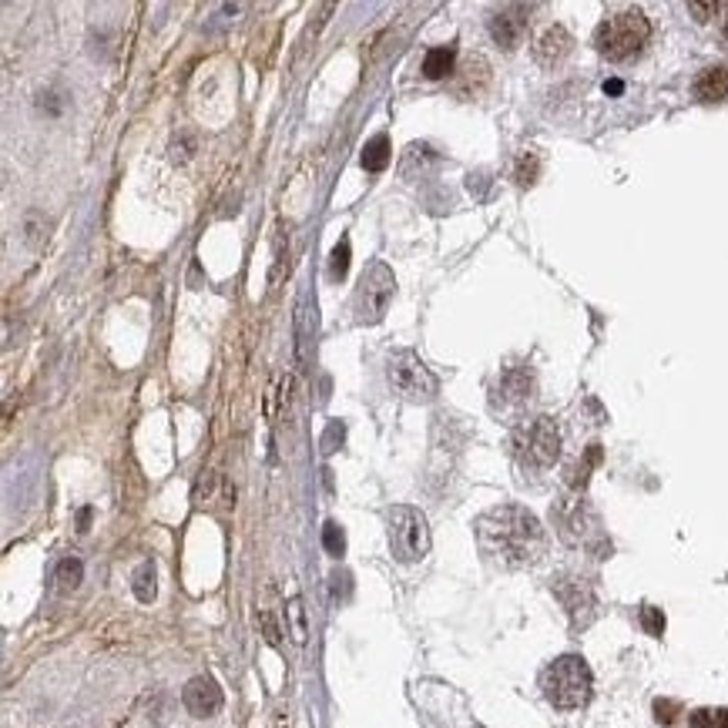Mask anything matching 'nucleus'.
<instances>
[{"label": "nucleus", "instance_id": "obj_1", "mask_svg": "<svg viewBox=\"0 0 728 728\" xmlns=\"http://www.w3.org/2000/svg\"><path fill=\"white\" fill-rule=\"evenodd\" d=\"M474 531H477L480 554L490 564L507 567V571L534 567L547 554L544 524L520 504H500L494 510H487V514H480Z\"/></svg>", "mask_w": 728, "mask_h": 728}, {"label": "nucleus", "instance_id": "obj_2", "mask_svg": "<svg viewBox=\"0 0 728 728\" xmlns=\"http://www.w3.org/2000/svg\"><path fill=\"white\" fill-rule=\"evenodd\" d=\"M541 692L554 708L574 712L584 708L594 695V675L581 655H561L541 671Z\"/></svg>", "mask_w": 728, "mask_h": 728}, {"label": "nucleus", "instance_id": "obj_3", "mask_svg": "<svg viewBox=\"0 0 728 728\" xmlns=\"http://www.w3.org/2000/svg\"><path fill=\"white\" fill-rule=\"evenodd\" d=\"M594 51L608 61H628L635 54L645 51V44L651 41V21L645 11H618L608 14L604 21L594 27Z\"/></svg>", "mask_w": 728, "mask_h": 728}, {"label": "nucleus", "instance_id": "obj_4", "mask_svg": "<svg viewBox=\"0 0 728 728\" xmlns=\"http://www.w3.org/2000/svg\"><path fill=\"white\" fill-rule=\"evenodd\" d=\"M510 450L524 470H547L561 457V427L551 416H531L510 433Z\"/></svg>", "mask_w": 728, "mask_h": 728}, {"label": "nucleus", "instance_id": "obj_5", "mask_svg": "<svg viewBox=\"0 0 728 728\" xmlns=\"http://www.w3.org/2000/svg\"><path fill=\"white\" fill-rule=\"evenodd\" d=\"M386 383L406 403H430L437 400L440 390L437 376L427 370V363L413 349H393L386 356Z\"/></svg>", "mask_w": 728, "mask_h": 728}, {"label": "nucleus", "instance_id": "obj_6", "mask_svg": "<svg viewBox=\"0 0 728 728\" xmlns=\"http://www.w3.org/2000/svg\"><path fill=\"white\" fill-rule=\"evenodd\" d=\"M386 534H390V551L400 564L423 561L430 551V524L423 510L410 504H396L386 510Z\"/></svg>", "mask_w": 728, "mask_h": 728}, {"label": "nucleus", "instance_id": "obj_7", "mask_svg": "<svg viewBox=\"0 0 728 728\" xmlns=\"http://www.w3.org/2000/svg\"><path fill=\"white\" fill-rule=\"evenodd\" d=\"M393 292H396L393 269L386 266L383 259L370 262L363 276H359V286H356V296H353L356 323H359V326H376V323H383L386 309H390V302H393Z\"/></svg>", "mask_w": 728, "mask_h": 728}, {"label": "nucleus", "instance_id": "obj_8", "mask_svg": "<svg viewBox=\"0 0 728 728\" xmlns=\"http://www.w3.org/2000/svg\"><path fill=\"white\" fill-rule=\"evenodd\" d=\"M557 531L564 534V541L571 544H591V537H598V520L588 510L584 500H561L554 507Z\"/></svg>", "mask_w": 728, "mask_h": 728}, {"label": "nucleus", "instance_id": "obj_9", "mask_svg": "<svg viewBox=\"0 0 728 728\" xmlns=\"http://www.w3.org/2000/svg\"><path fill=\"white\" fill-rule=\"evenodd\" d=\"M182 702L195 718H212L222 712L225 695L212 675H195L192 682L182 688Z\"/></svg>", "mask_w": 728, "mask_h": 728}, {"label": "nucleus", "instance_id": "obj_10", "mask_svg": "<svg viewBox=\"0 0 728 728\" xmlns=\"http://www.w3.org/2000/svg\"><path fill=\"white\" fill-rule=\"evenodd\" d=\"M531 7H504V11H497L490 17V37L497 41V47H504V51H514V47L524 41L527 34V24H531Z\"/></svg>", "mask_w": 728, "mask_h": 728}, {"label": "nucleus", "instance_id": "obj_11", "mask_svg": "<svg viewBox=\"0 0 728 728\" xmlns=\"http://www.w3.org/2000/svg\"><path fill=\"white\" fill-rule=\"evenodd\" d=\"M312 339H316V299L306 289L296 306V363L306 373L312 363Z\"/></svg>", "mask_w": 728, "mask_h": 728}, {"label": "nucleus", "instance_id": "obj_12", "mask_svg": "<svg viewBox=\"0 0 728 728\" xmlns=\"http://www.w3.org/2000/svg\"><path fill=\"white\" fill-rule=\"evenodd\" d=\"M571 51H574V37L567 34L561 24H551L534 41V61L541 64V68H557V64H564L571 58Z\"/></svg>", "mask_w": 728, "mask_h": 728}, {"label": "nucleus", "instance_id": "obj_13", "mask_svg": "<svg viewBox=\"0 0 728 728\" xmlns=\"http://www.w3.org/2000/svg\"><path fill=\"white\" fill-rule=\"evenodd\" d=\"M531 396H534L531 370H524V366H510V370H504V376H500V383L494 390V400L507 403V406H524Z\"/></svg>", "mask_w": 728, "mask_h": 728}, {"label": "nucleus", "instance_id": "obj_14", "mask_svg": "<svg viewBox=\"0 0 728 728\" xmlns=\"http://www.w3.org/2000/svg\"><path fill=\"white\" fill-rule=\"evenodd\" d=\"M557 598L564 601V608L571 611V618L574 621H588L591 618V611H594V594L591 588L584 581L578 578H564V581H557Z\"/></svg>", "mask_w": 728, "mask_h": 728}, {"label": "nucleus", "instance_id": "obj_15", "mask_svg": "<svg viewBox=\"0 0 728 728\" xmlns=\"http://www.w3.org/2000/svg\"><path fill=\"white\" fill-rule=\"evenodd\" d=\"M692 91H695V98L705 101V104L728 101V68L725 64H712V68H705L695 78Z\"/></svg>", "mask_w": 728, "mask_h": 728}, {"label": "nucleus", "instance_id": "obj_16", "mask_svg": "<svg viewBox=\"0 0 728 728\" xmlns=\"http://www.w3.org/2000/svg\"><path fill=\"white\" fill-rule=\"evenodd\" d=\"M440 165V155L433 151L427 141H413L410 148L403 151V162H400V175L403 178H427L430 168H437Z\"/></svg>", "mask_w": 728, "mask_h": 728}, {"label": "nucleus", "instance_id": "obj_17", "mask_svg": "<svg viewBox=\"0 0 728 728\" xmlns=\"http://www.w3.org/2000/svg\"><path fill=\"white\" fill-rule=\"evenodd\" d=\"M453 68H457V47H433V51H427V58H423V78L430 81L447 78Z\"/></svg>", "mask_w": 728, "mask_h": 728}, {"label": "nucleus", "instance_id": "obj_18", "mask_svg": "<svg viewBox=\"0 0 728 728\" xmlns=\"http://www.w3.org/2000/svg\"><path fill=\"white\" fill-rule=\"evenodd\" d=\"M390 158H393V151H390V138L386 135H376V138H370L366 141V148H363V158H359V162H363V168L366 172H383L386 165H390Z\"/></svg>", "mask_w": 728, "mask_h": 728}, {"label": "nucleus", "instance_id": "obj_19", "mask_svg": "<svg viewBox=\"0 0 728 728\" xmlns=\"http://www.w3.org/2000/svg\"><path fill=\"white\" fill-rule=\"evenodd\" d=\"M81 581H84V564L78 557H61L58 571H54V588L61 594H71L81 588Z\"/></svg>", "mask_w": 728, "mask_h": 728}, {"label": "nucleus", "instance_id": "obj_20", "mask_svg": "<svg viewBox=\"0 0 728 728\" xmlns=\"http://www.w3.org/2000/svg\"><path fill=\"white\" fill-rule=\"evenodd\" d=\"M286 621H289V635L292 641L302 648L309 641V628H306V608H302V598H289L286 601Z\"/></svg>", "mask_w": 728, "mask_h": 728}, {"label": "nucleus", "instance_id": "obj_21", "mask_svg": "<svg viewBox=\"0 0 728 728\" xmlns=\"http://www.w3.org/2000/svg\"><path fill=\"white\" fill-rule=\"evenodd\" d=\"M131 588H135V598L141 604H148V601H155V564L145 561L135 571V581H131Z\"/></svg>", "mask_w": 728, "mask_h": 728}, {"label": "nucleus", "instance_id": "obj_22", "mask_svg": "<svg viewBox=\"0 0 728 728\" xmlns=\"http://www.w3.org/2000/svg\"><path fill=\"white\" fill-rule=\"evenodd\" d=\"M323 547L329 551V557L346 554V537H343V527H339L336 520H329V524L323 527Z\"/></svg>", "mask_w": 728, "mask_h": 728}, {"label": "nucleus", "instance_id": "obj_23", "mask_svg": "<svg viewBox=\"0 0 728 728\" xmlns=\"http://www.w3.org/2000/svg\"><path fill=\"white\" fill-rule=\"evenodd\" d=\"M349 239H343L333 249V255H329V276L333 279H346V272H349Z\"/></svg>", "mask_w": 728, "mask_h": 728}, {"label": "nucleus", "instance_id": "obj_24", "mask_svg": "<svg viewBox=\"0 0 728 728\" xmlns=\"http://www.w3.org/2000/svg\"><path fill=\"white\" fill-rule=\"evenodd\" d=\"M537 182V155L534 151H524V155L517 158V185H534Z\"/></svg>", "mask_w": 728, "mask_h": 728}, {"label": "nucleus", "instance_id": "obj_25", "mask_svg": "<svg viewBox=\"0 0 728 728\" xmlns=\"http://www.w3.org/2000/svg\"><path fill=\"white\" fill-rule=\"evenodd\" d=\"M343 440H346V423L333 420L323 433V453H336L339 447H343Z\"/></svg>", "mask_w": 728, "mask_h": 728}, {"label": "nucleus", "instance_id": "obj_26", "mask_svg": "<svg viewBox=\"0 0 728 728\" xmlns=\"http://www.w3.org/2000/svg\"><path fill=\"white\" fill-rule=\"evenodd\" d=\"M678 712H682V705H678V702H668V698H658V702H655L658 725H675Z\"/></svg>", "mask_w": 728, "mask_h": 728}, {"label": "nucleus", "instance_id": "obj_27", "mask_svg": "<svg viewBox=\"0 0 728 728\" xmlns=\"http://www.w3.org/2000/svg\"><path fill=\"white\" fill-rule=\"evenodd\" d=\"M641 624L648 628V635L661 638V631H665V614L658 608H641Z\"/></svg>", "mask_w": 728, "mask_h": 728}, {"label": "nucleus", "instance_id": "obj_28", "mask_svg": "<svg viewBox=\"0 0 728 728\" xmlns=\"http://www.w3.org/2000/svg\"><path fill=\"white\" fill-rule=\"evenodd\" d=\"M722 11H725V4H688V14H692L695 21H712V17Z\"/></svg>", "mask_w": 728, "mask_h": 728}, {"label": "nucleus", "instance_id": "obj_29", "mask_svg": "<svg viewBox=\"0 0 728 728\" xmlns=\"http://www.w3.org/2000/svg\"><path fill=\"white\" fill-rule=\"evenodd\" d=\"M688 728H715V708H698V712H692Z\"/></svg>", "mask_w": 728, "mask_h": 728}, {"label": "nucleus", "instance_id": "obj_30", "mask_svg": "<svg viewBox=\"0 0 728 728\" xmlns=\"http://www.w3.org/2000/svg\"><path fill=\"white\" fill-rule=\"evenodd\" d=\"M262 631H266V641L269 645H282V635H279V628H276V621H272V614H262Z\"/></svg>", "mask_w": 728, "mask_h": 728}, {"label": "nucleus", "instance_id": "obj_31", "mask_svg": "<svg viewBox=\"0 0 728 728\" xmlns=\"http://www.w3.org/2000/svg\"><path fill=\"white\" fill-rule=\"evenodd\" d=\"M54 98H58V94H51V91L41 94V101H37V108L47 111V115H61V108H64V104H61V101H54Z\"/></svg>", "mask_w": 728, "mask_h": 728}, {"label": "nucleus", "instance_id": "obj_32", "mask_svg": "<svg viewBox=\"0 0 728 728\" xmlns=\"http://www.w3.org/2000/svg\"><path fill=\"white\" fill-rule=\"evenodd\" d=\"M715 728H728V708H715Z\"/></svg>", "mask_w": 728, "mask_h": 728}, {"label": "nucleus", "instance_id": "obj_33", "mask_svg": "<svg viewBox=\"0 0 728 728\" xmlns=\"http://www.w3.org/2000/svg\"><path fill=\"white\" fill-rule=\"evenodd\" d=\"M88 524H91V507H84L78 517V531H88Z\"/></svg>", "mask_w": 728, "mask_h": 728}, {"label": "nucleus", "instance_id": "obj_34", "mask_svg": "<svg viewBox=\"0 0 728 728\" xmlns=\"http://www.w3.org/2000/svg\"><path fill=\"white\" fill-rule=\"evenodd\" d=\"M604 91H608V94H621L624 84L621 81H604Z\"/></svg>", "mask_w": 728, "mask_h": 728}, {"label": "nucleus", "instance_id": "obj_35", "mask_svg": "<svg viewBox=\"0 0 728 728\" xmlns=\"http://www.w3.org/2000/svg\"><path fill=\"white\" fill-rule=\"evenodd\" d=\"M722 44L728 47V17H725V21H722Z\"/></svg>", "mask_w": 728, "mask_h": 728}, {"label": "nucleus", "instance_id": "obj_36", "mask_svg": "<svg viewBox=\"0 0 728 728\" xmlns=\"http://www.w3.org/2000/svg\"><path fill=\"white\" fill-rule=\"evenodd\" d=\"M477 728H480V725H477Z\"/></svg>", "mask_w": 728, "mask_h": 728}]
</instances>
